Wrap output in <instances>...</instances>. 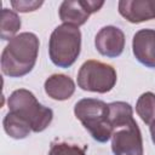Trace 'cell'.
Wrapping results in <instances>:
<instances>
[{
	"instance_id": "cell-1",
	"label": "cell",
	"mask_w": 155,
	"mask_h": 155,
	"mask_svg": "<svg viewBox=\"0 0 155 155\" xmlns=\"http://www.w3.org/2000/svg\"><path fill=\"white\" fill-rule=\"evenodd\" d=\"M39 39L34 33L24 31L8 41L1 53V70L6 76L22 78L35 67L39 54Z\"/></svg>"
},
{
	"instance_id": "cell-2",
	"label": "cell",
	"mask_w": 155,
	"mask_h": 155,
	"mask_svg": "<svg viewBox=\"0 0 155 155\" xmlns=\"http://www.w3.org/2000/svg\"><path fill=\"white\" fill-rule=\"evenodd\" d=\"M7 107L8 111L27 121L36 133L46 130L53 119L52 109L40 104L35 94L25 88L13 91L7 99Z\"/></svg>"
},
{
	"instance_id": "cell-3",
	"label": "cell",
	"mask_w": 155,
	"mask_h": 155,
	"mask_svg": "<svg viewBox=\"0 0 155 155\" xmlns=\"http://www.w3.org/2000/svg\"><path fill=\"white\" fill-rule=\"evenodd\" d=\"M81 51V31L79 27L61 24L53 29L48 41V56L58 68H69Z\"/></svg>"
},
{
	"instance_id": "cell-4",
	"label": "cell",
	"mask_w": 155,
	"mask_h": 155,
	"mask_svg": "<svg viewBox=\"0 0 155 155\" xmlns=\"http://www.w3.org/2000/svg\"><path fill=\"white\" fill-rule=\"evenodd\" d=\"M74 114L94 140L105 143L111 138L113 128L109 122V107L105 102L96 98H82L76 102Z\"/></svg>"
},
{
	"instance_id": "cell-5",
	"label": "cell",
	"mask_w": 155,
	"mask_h": 155,
	"mask_svg": "<svg viewBox=\"0 0 155 155\" xmlns=\"http://www.w3.org/2000/svg\"><path fill=\"white\" fill-rule=\"evenodd\" d=\"M116 80L113 65L94 59L84 62L78 73V86L88 92L107 93L114 88Z\"/></svg>"
},
{
	"instance_id": "cell-6",
	"label": "cell",
	"mask_w": 155,
	"mask_h": 155,
	"mask_svg": "<svg viewBox=\"0 0 155 155\" xmlns=\"http://www.w3.org/2000/svg\"><path fill=\"white\" fill-rule=\"evenodd\" d=\"M111 150L114 155H143L142 132L134 120L113 131Z\"/></svg>"
},
{
	"instance_id": "cell-7",
	"label": "cell",
	"mask_w": 155,
	"mask_h": 155,
	"mask_svg": "<svg viewBox=\"0 0 155 155\" xmlns=\"http://www.w3.org/2000/svg\"><path fill=\"white\" fill-rule=\"evenodd\" d=\"M104 1L93 0H65L61 4L58 15L63 23L80 27L85 24L88 17L99 11Z\"/></svg>"
},
{
	"instance_id": "cell-8",
	"label": "cell",
	"mask_w": 155,
	"mask_h": 155,
	"mask_svg": "<svg viewBox=\"0 0 155 155\" xmlns=\"http://www.w3.org/2000/svg\"><path fill=\"white\" fill-rule=\"evenodd\" d=\"M94 46L102 56L116 58L124 52L125 34L117 27L105 25L96 34Z\"/></svg>"
},
{
	"instance_id": "cell-9",
	"label": "cell",
	"mask_w": 155,
	"mask_h": 155,
	"mask_svg": "<svg viewBox=\"0 0 155 155\" xmlns=\"http://www.w3.org/2000/svg\"><path fill=\"white\" fill-rule=\"evenodd\" d=\"M136 59L147 68H155V29H140L132 39Z\"/></svg>"
},
{
	"instance_id": "cell-10",
	"label": "cell",
	"mask_w": 155,
	"mask_h": 155,
	"mask_svg": "<svg viewBox=\"0 0 155 155\" xmlns=\"http://www.w3.org/2000/svg\"><path fill=\"white\" fill-rule=\"evenodd\" d=\"M119 13L130 23H140L155 18V0H120Z\"/></svg>"
},
{
	"instance_id": "cell-11",
	"label": "cell",
	"mask_w": 155,
	"mask_h": 155,
	"mask_svg": "<svg viewBox=\"0 0 155 155\" xmlns=\"http://www.w3.org/2000/svg\"><path fill=\"white\" fill-rule=\"evenodd\" d=\"M46 94L54 101L69 99L75 92V82L64 74H53L48 76L44 84Z\"/></svg>"
},
{
	"instance_id": "cell-12",
	"label": "cell",
	"mask_w": 155,
	"mask_h": 155,
	"mask_svg": "<svg viewBox=\"0 0 155 155\" xmlns=\"http://www.w3.org/2000/svg\"><path fill=\"white\" fill-rule=\"evenodd\" d=\"M108 107H109V122L113 131L134 120L132 107L128 103L113 102V103H109Z\"/></svg>"
},
{
	"instance_id": "cell-13",
	"label": "cell",
	"mask_w": 155,
	"mask_h": 155,
	"mask_svg": "<svg viewBox=\"0 0 155 155\" xmlns=\"http://www.w3.org/2000/svg\"><path fill=\"white\" fill-rule=\"evenodd\" d=\"M2 126L5 132L15 139H23L25 137L29 136L31 128L29 126V124L27 121H24L22 117H19L18 115L8 111L4 120H2Z\"/></svg>"
},
{
	"instance_id": "cell-14",
	"label": "cell",
	"mask_w": 155,
	"mask_h": 155,
	"mask_svg": "<svg viewBox=\"0 0 155 155\" xmlns=\"http://www.w3.org/2000/svg\"><path fill=\"white\" fill-rule=\"evenodd\" d=\"M21 18L18 15L10 10L4 7L1 10V29H0V36L2 40H11L16 35V33L21 29Z\"/></svg>"
},
{
	"instance_id": "cell-15",
	"label": "cell",
	"mask_w": 155,
	"mask_h": 155,
	"mask_svg": "<svg viewBox=\"0 0 155 155\" xmlns=\"http://www.w3.org/2000/svg\"><path fill=\"white\" fill-rule=\"evenodd\" d=\"M136 113L147 125H150L155 120V93H142L136 103Z\"/></svg>"
},
{
	"instance_id": "cell-16",
	"label": "cell",
	"mask_w": 155,
	"mask_h": 155,
	"mask_svg": "<svg viewBox=\"0 0 155 155\" xmlns=\"http://www.w3.org/2000/svg\"><path fill=\"white\" fill-rule=\"evenodd\" d=\"M48 155H86L85 148H80L76 144H70L67 142H58L51 145Z\"/></svg>"
},
{
	"instance_id": "cell-17",
	"label": "cell",
	"mask_w": 155,
	"mask_h": 155,
	"mask_svg": "<svg viewBox=\"0 0 155 155\" xmlns=\"http://www.w3.org/2000/svg\"><path fill=\"white\" fill-rule=\"evenodd\" d=\"M44 2L42 1H34V0H18V1H11L12 7L18 12H33L38 10Z\"/></svg>"
},
{
	"instance_id": "cell-18",
	"label": "cell",
	"mask_w": 155,
	"mask_h": 155,
	"mask_svg": "<svg viewBox=\"0 0 155 155\" xmlns=\"http://www.w3.org/2000/svg\"><path fill=\"white\" fill-rule=\"evenodd\" d=\"M150 134H151V139H153V143L155 144V120L150 124Z\"/></svg>"
}]
</instances>
